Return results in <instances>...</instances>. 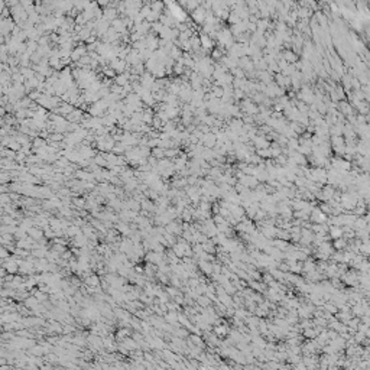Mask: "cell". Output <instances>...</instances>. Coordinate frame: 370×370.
<instances>
[{
  "label": "cell",
  "instance_id": "obj_1",
  "mask_svg": "<svg viewBox=\"0 0 370 370\" xmlns=\"http://www.w3.org/2000/svg\"><path fill=\"white\" fill-rule=\"evenodd\" d=\"M77 36H78V41H85V42H87V39L91 36V30L87 29V28L84 26V28L77 33Z\"/></svg>",
  "mask_w": 370,
  "mask_h": 370
},
{
  "label": "cell",
  "instance_id": "obj_2",
  "mask_svg": "<svg viewBox=\"0 0 370 370\" xmlns=\"http://www.w3.org/2000/svg\"><path fill=\"white\" fill-rule=\"evenodd\" d=\"M18 265H19L18 262H15V260H12V259H9V260H7L6 263H5V267H6V269H7V270H9L10 273H15V272H16V270L19 269Z\"/></svg>",
  "mask_w": 370,
  "mask_h": 370
},
{
  "label": "cell",
  "instance_id": "obj_3",
  "mask_svg": "<svg viewBox=\"0 0 370 370\" xmlns=\"http://www.w3.org/2000/svg\"><path fill=\"white\" fill-rule=\"evenodd\" d=\"M185 185H188V181L185 179V178H178V179H174L172 181V187L174 188H184Z\"/></svg>",
  "mask_w": 370,
  "mask_h": 370
},
{
  "label": "cell",
  "instance_id": "obj_4",
  "mask_svg": "<svg viewBox=\"0 0 370 370\" xmlns=\"http://www.w3.org/2000/svg\"><path fill=\"white\" fill-rule=\"evenodd\" d=\"M192 18L197 22H202V19H204V10L202 9H195V10H192Z\"/></svg>",
  "mask_w": 370,
  "mask_h": 370
},
{
  "label": "cell",
  "instance_id": "obj_5",
  "mask_svg": "<svg viewBox=\"0 0 370 370\" xmlns=\"http://www.w3.org/2000/svg\"><path fill=\"white\" fill-rule=\"evenodd\" d=\"M164 6H165V5L162 3V2H153V3H151V9L153 10V12H156V13L162 12Z\"/></svg>",
  "mask_w": 370,
  "mask_h": 370
},
{
  "label": "cell",
  "instance_id": "obj_6",
  "mask_svg": "<svg viewBox=\"0 0 370 370\" xmlns=\"http://www.w3.org/2000/svg\"><path fill=\"white\" fill-rule=\"evenodd\" d=\"M29 234L33 239H41L42 237V231L38 230V229H29Z\"/></svg>",
  "mask_w": 370,
  "mask_h": 370
},
{
  "label": "cell",
  "instance_id": "obj_7",
  "mask_svg": "<svg viewBox=\"0 0 370 370\" xmlns=\"http://www.w3.org/2000/svg\"><path fill=\"white\" fill-rule=\"evenodd\" d=\"M200 41H201V43H202V46H204V48H210V46H211V41H210L205 35H202Z\"/></svg>",
  "mask_w": 370,
  "mask_h": 370
},
{
  "label": "cell",
  "instance_id": "obj_8",
  "mask_svg": "<svg viewBox=\"0 0 370 370\" xmlns=\"http://www.w3.org/2000/svg\"><path fill=\"white\" fill-rule=\"evenodd\" d=\"M87 282L90 283V285H93V286H97L98 285V279H97V276H88V279H87Z\"/></svg>",
  "mask_w": 370,
  "mask_h": 370
},
{
  "label": "cell",
  "instance_id": "obj_9",
  "mask_svg": "<svg viewBox=\"0 0 370 370\" xmlns=\"http://www.w3.org/2000/svg\"><path fill=\"white\" fill-rule=\"evenodd\" d=\"M73 202H74V204H75V205H78V207L84 205V200H81V198H74V200H73Z\"/></svg>",
  "mask_w": 370,
  "mask_h": 370
},
{
  "label": "cell",
  "instance_id": "obj_10",
  "mask_svg": "<svg viewBox=\"0 0 370 370\" xmlns=\"http://www.w3.org/2000/svg\"><path fill=\"white\" fill-rule=\"evenodd\" d=\"M205 143H207V145H211V143H212V137H211V136H205Z\"/></svg>",
  "mask_w": 370,
  "mask_h": 370
}]
</instances>
